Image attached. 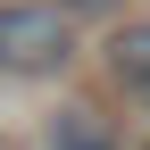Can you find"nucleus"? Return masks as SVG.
Returning a JSON list of instances; mask_svg holds the SVG:
<instances>
[{
	"label": "nucleus",
	"mask_w": 150,
	"mask_h": 150,
	"mask_svg": "<svg viewBox=\"0 0 150 150\" xmlns=\"http://www.w3.org/2000/svg\"><path fill=\"white\" fill-rule=\"evenodd\" d=\"M75 59V17L50 0H0V75L8 83H42Z\"/></svg>",
	"instance_id": "nucleus-1"
},
{
	"label": "nucleus",
	"mask_w": 150,
	"mask_h": 150,
	"mask_svg": "<svg viewBox=\"0 0 150 150\" xmlns=\"http://www.w3.org/2000/svg\"><path fill=\"white\" fill-rule=\"evenodd\" d=\"M100 67H108V83L150 117V17H134V25L108 33V42H100Z\"/></svg>",
	"instance_id": "nucleus-2"
},
{
	"label": "nucleus",
	"mask_w": 150,
	"mask_h": 150,
	"mask_svg": "<svg viewBox=\"0 0 150 150\" xmlns=\"http://www.w3.org/2000/svg\"><path fill=\"white\" fill-rule=\"evenodd\" d=\"M42 150H125V142L108 134L100 108H59V117H50V134H42Z\"/></svg>",
	"instance_id": "nucleus-3"
},
{
	"label": "nucleus",
	"mask_w": 150,
	"mask_h": 150,
	"mask_svg": "<svg viewBox=\"0 0 150 150\" xmlns=\"http://www.w3.org/2000/svg\"><path fill=\"white\" fill-rule=\"evenodd\" d=\"M50 8H67V17H100V8H117V0H50Z\"/></svg>",
	"instance_id": "nucleus-4"
}]
</instances>
